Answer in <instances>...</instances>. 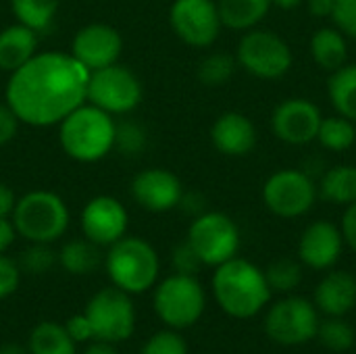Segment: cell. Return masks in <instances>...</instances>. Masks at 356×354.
Returning <instances> with one entry per match:
<instances>
[{
	"label": "cell",
	"instance_id": "6da1fadb",
	"mask_svg": "<svg viewBox=\"0 0 356 354\" xmlns=\"http://www.w3.org/2000/svg\"><path fill=\"white\" fill-rule=\"evenodd\" d=\"M90 71L63 50L35 52L23 67L8 73L4 100L29 127H54L86 102Z\"/></svg>",
	"mask_w": 356,
	"mask_h": 354
},
{
	"label": "cell",
	"instance_id": "7a4b0ae2",
	"mask_svg": "<svg viewBox=\"0 0 356 354\" xmlns=\"http://www.w3.org/2000/svg\"><path fill=\"white\" fill-rule=\"evenodd\" d=\"M211 288L219 309L234 319L257 317L273 294L265 271L242 257H234L215 267Z\"/></svg>",
	"mask_w": 356,
	"mask_h": 354
},
{
	"label": "cell",
	"instance_id": "3957f363",
	"mask_svg": "<svg viewBox=\"0 0 356 354\" xmlns=\"http://www.w3.org/2000/svg\"><path fill=\"white\" fill-rule=\"evenodd\" d=\"M56 127L60 150L75 163L92 165L115 150L117 119L90 102L71 111Z\"/></svg>",
	"mask_w": 356,
	"mask_h": 354
},
{
	"label": "cell",
	"instance_id": "277c9868",
	"mask_svg": "<svg viewBox=\"0 0 356 354\" xmlns=\"http://www.w3.org/2000/svg\"><path fill=\"white\" fill-rule=\"evenodd\" d=\"M111 286L129 296L152 290L161 275V259L156 248L140 236H123L106 248L102 259Z\"/></svg>",
	"mask_w": 356,
	"mask_h": 354
},
{
	"label": "cell",
	"instance_id": "5b68a950",
	"mask_svg": "<svg viewBox=\"0 0 356 354\" xmlns=\"http://www.w3.org/2000/svg\"><path fill=\"white\" fill-rule=\"evenodd\" d=\"M10 221L27 242L54 244L58 242L71 223V213L60 194L52 190H31L17 198Z\"/></svg>",
	"mask_w": 356,
	"mask_h": 354
},
{
	"label": "cell",
	"instance_id": "8992f818",
	"mask_svg": "<svg viewBox=\"0 0 356 354\" xmlns=\"http://www.w3.org/2000/svg\"><path fill=\"white\" fill-rule=\"evenodd\" d=\"M152 307L163 325L171 330H188L202 317L207 309V292L196 275L171 273L156 282Z\"/></svg>",
	"mask_w": 356,
	"mask_h": 354
},
{
	"label": "cell",
	"instance_id": "52a82bcc",
	"mask_svg": "<svg viewBox=\"0 0 356 354\" xmlns=\"http://www.w3.org/2000/svg\"><path fill=\"white\" fill-rule=\"evenodd\" d=\"M142 98H144L142 81L129 67L115 63L90 71L86 102L102 108L115 119L134 113L142 104Z\"/></svg>",
	"mask_w": 356,
	"mask_h": 354
},
{
	"label": "cell",
	"instance_id": "ba28073f",
	"mask_svg": "<svg viewBox=\"0 0 356 354\" xmlns=\"http://www.w3.org/2000/svg\"><path fill=\"white\" fill-rule=\"evenodd\" d=\"M238 67L259 79H280L294 63L288 42L275 31L252 27L244 31L236 48Z\"/></svg>",
	"mask_w": 356,
	"mask_h": 354
},
{
	"label": "cell",
	"instance_id": "9c48e42d",
	"mask_svg": "<svg viewBox=\"0 0 356 354\" xmlns=\"http://www.w3.org/2000/svg\"><path fill=\"white\" fill-rule=\"evenodd\" d=\"M186 240L196 250L204 267H219L221 263L238 257L242 236L229 215L221 211H204L192 219Z\"/></svg>",
	"mask_w": 356,
	"mask_h": 354
},
{
	"label": "cell",
	"instance_id": "30bf717a",
	"mask_svg": "<svg viewBox=\"0 0 356 354\" xmlns=\"http://www.w3.org/2000/svg\"><path fill=\"white\" fill-rule=\"evenodd\" d=\"M86 317L92 323L94 340H102L108 344L125 342L136 332V305L131 296L115 286L98 290L83 309Z\"/></svg>",
	"mask_w": 356,
	"mask_h": 354
},
{
	"label": "cell",
	"instance_id": "8fae6325",
	"mask_svg": "<svg viewBox=\"0 0 356 354\" xmlns=\"http://www.w3.org/2000/svg\"><path fill=\"white\" fill-rule=\"evenodd\" d=\"M263 328L280 346H302L317 336L319 311L302 296H286L269 307Z\"/></svg>",
	"mask_w": 356,
	"mask_h": 354
},
{
	"label": "cell",
	"instance_id": "7c38bea8",
	"mask_svg": "<svg viewBox=\"0 0 356 354\" xmlns=\"http://www.w3.org/2000/svg\"><path fill=\"white\" fill-rule=\"evenodd\" d=\"M317 182L302 169H280L263 184V202L282 219L307 215L317 202Z\"/></svg>",
	"mask_w": 356,
	"mask_h": 354
},
{
	"label": "cell",
	"instance_id": "4fadbf2b",
	"mask_svg": "<svg viewBox=\"0 0 356 354\" xmlns=\"http://www.w3.org/2000/svg\"><path fill=\"white\" fill-rule=\"evenodd\" d=\"M173 33L192 48H209L221 33L217 0H173L169 8Z\"/></svg>",
	"mask_w": 356,
	"mask_h": 354
},
{
	"label": "cell",
	"instance_id": "5bb4252c",
	"mask_svg": "<svg viewBox=\"0 0 356 354\" xmlns=\"http://www.w3.org/2000/svg\"><path fill=\"white\" fill-rule=\"evenodd\" d=\"M79 227L83 238L100 248H108L127 236L129 215L121 200L111 194H98L83 204L79 213Z\"/></svg>",
	"mask_w": 356,
	"mask_h": 354
},
{
	"label": "cell",
	"instance_id": "9a60e30c",
	"mask_svg": "<svg viewBox=\"0 0 356 354\" xmlns=\"http://www.w3.org/2000/svg\"><path fill=\"white\" fill-rule=\"evenodd\" d=\"M321 111L313 100L286 98L271 113V131L277 140L290 146H307L317 140Z\"/></svg>",
	"mask_w": 356,
	"mask_h": 354
},
{
	"label": "cell",
	"instance_id": "2e32d148",
	"mask_svg": "<svg viewBox=\"0 0 356 354\" xmlns=\"http://www.w3.org/2000/svg\"><path fill=\"white\" fill-rule=\"evenodd\" d=\"M69 52L88 71H96L119 63L123 52V38L117 27L94 21L75 31Z\"/></svg>",
	"mask_w": 356,
	"mask_h": 354
},
{
	"label": "cell",
	"instance_id": "e0dca14e",
	"mask_svg": "<svg viewBox=\"0 0 356 354\" xmlns=\"http://www.w3.org/2000/svg\"><path fill=\"white\" fill-rule=\"evenodd\" d=\"M129 194L140 209L148 213H167L177 209L184 184L165 167H148L134 175L129 182Z\"/></svg>",
	"mask_w": 356,
	"mask_h": 354
},
{
	"label": "cell",
	"instance_id": "ac0fdd59",
	"mask_svg": "<svg viewBox=\"0 0 356 354\" xmlns=\"http://www.w3.org/2000/svg\"><path fill=\"white\" fill-rule=\"evenodd\" d=\"M344 250V238L336 223L313 221L298 240V261L315 271L332 269Z\"/></svg>",
	"mask_w": 356,
	"mask_h": 354
},
{
	"label": "cell",
	"instance_id": "d6986e66",
	"mask_svg": "<svg viewBox=\"0 0 356 354\" xmlns=\"http://www.w3.org/2000/svg\"><path fill=\"white\" fill-rule=\"evenodd\" d=\"M211 142L223 156H246L254 150L259 136L254 123L238 111L219 115L211 127Z\"/></svg>",
	"mask_w": 356,
	"mask_h": 354
},
{
	"label": "cell",
	"instance_id": "ffe728a7",
	"mask_svg": "<svg viewBox=\"0 0 356 354\" xmlns=\"http://www.w3.org/2000/svg\"><path fill=\"white\" fill-rule=\"evenodd\" d=\"M313 305L327 317H346L356 307V275L344 269L330 271L317 284Z\"/></svg>",
	"mask_w": 356,
	"mask_h": 354
},
{
	"label": "cell",
	"instance_id": "44dd1931",
	"mask_svg": "<svg viewBox=\"0 0 356 354\" xmlns=\"http://www.w3.org/2000/svg\"><path fill=\"white\" fill-rule=\"evenodd\" d=\"M38 35L23 23H13L0 29V71L13 73L38 52Z\"/></svg>",
	"mask_w": 356,
	"mask_h": 354
},
{
	"label": "cell",
	"instance_id": "7402d4cb",
	"mask_svg": "<svg viewBox=\"0 0 356 354\" xmlns=\"http://www.w3.org/2000/svg\"><path fill=\"white\" fill-rule=\"evenodd\" d=\"M317 196L336 207L356 202V165H334L317 179Z\"/></svg>",
	"mask_w": 356,
	"mask_h": 354
},
{
	"label": "cell",
	"instance_id": "603a6c76",
	"mask_svg": "<svg viewBox=\"0 0 356 354\" xmlns=\"http://www.w3.org/2000/svg\"><path fill=\"white\" fill-rule=\"evenodd\" d=\"M309 50H311L315 65L327 73L346 65V56H348L346 35L336 27H319L311 35Z\"/></svg>",
	"mask_w": 356,
	"mask_h": 354
},
{
	"label": "cell",
	"instance_id": "cb8c5ba5",
	"mask_svg": "<svg viewBox=\"0 0 356 354\" xmlns=\"http://www.w3.org/2000/svg\"><path fill=\"white\" fill-rule=\"evenodd\" d=\"M271 6V0H217L223 27L234 31H248L259 27Z\"/></svg>",
	"mask_w": 356,
	"mask_h": 354
},
{
	"label": "cell",
	"instance_id": "d4e9b609",
	"mask_svg": "<svg viewBox=\"0 0 356 354\" xmlns=\"http://www.w3.org/2000/svg\"><path fill=\"white\" fill-rule=\"evenodd\" d=\"M56 257H58V267L71 275H90L102 263L100 246H96L88 238H75L65 242L56 250Z\"/></svg>",
	"mask_w": 356,
	"mask_h": 354
},
{
	"label": "cell",
	"instance_id": "484cf974",
	"mask_svg": "<svg viewBox=\"0 0 356 354\" xmlns=\"http://www.w3.org/2000/svg\"><path fill=\"white\" fill-rule=\"evenodd\" d=\"M29 354H77V344L71 340L63 323L40 321L27 338Z\"/></svg>",
	"mask_w": 356,
	"mask_h": 354
},
{
	"label": "cell",
	"instance_id": "4316f807",
	"mask_svg": "<svg viewBox=\"0 0 356 354\" xmlns=\"http://www.w3.org/2000/svg\"><path fill=\"white\" fill-rule=\"evenodd\" d=\"M327 96L338 115L356 123V65H342L330 73Z\"/></svg>",
	"mask_w": 356,
	"mask_h": 354
},
{
	"label": "cell",
	"instance_id": "83f0119b",
	"mask_svg": "<svg viewBox=\"0 0 356 354\" xmlns=\"http://www.w3.org/2000/svg\"><path fill=\"white\" fill-rule=\"evenodd\" d=\"M58 6L60 0H10L15 21L27 25L35 33H44L54 25Z\"/></svg>",
	"mask_w": 356,
	"mask_h": 354
},
{
	"label": "cell",
	"instance_id": "f1b7e54d",
	"mask_svg": "<svg viewBox=\"0 0 356 354\" xmlns=\"http://www.w3.org/2000/svg\"><path fill=\"white\" fill-rule=\"evenodd\" d=\"M315 142H319L321 148L332 152H344L348 148H355L356 123L338 113L332 117H323Z\"/></svg>",
	"mask_w": 356,
	"mask_h": 354
},
{
	"label": "cell",
	"instance_id": "f546056e",
	"mask_svg": "<svg viewBox=\"0 0 356 354\" xmlns=\"http://www.w3.org/2000/svg\"><path fill=\"white\" fill-rule=\"evenodd\" d=\"M236 69H238L236 54L217 50V52L204 54L200 58V63L196 67V75H198V81L202 86L219 88V86H225L234 77Z\"/></svg>",
	"mask_w": 356,
	"mask_h": 354
},
{
	"label": "cell",
	"instance_id": "4dcf8cb0",
	"mask_svg": "<svg viewBox=\"0 0 356 354\" xmlns=\"http://www.w3.org/2000/svg\"><path fill=\"white\" fill-rule=\"evenodd\" d=\"M315 338L332 353H346L355 346L356 332L344 317H327L325 321H319Z\"/></svg>",
	"mask_w": 356,
	"mask_h": 354
},
{
	"label": "cell",
	"instance_id": "1f68e13d",
	"mask_svg": "<svg viewBox=\"0 0 356 354\" xmlns=\"http://www.w3.org/2000/svg\"><path fill=\"white\" fill-rule=\"evenodd\" d=\"M265 277H267L271 292L290 294L302 282V263L288 259V257H282V259L269 263V267L265 269Z\"/></svg>",
	"mask_w": 356,
	"mask_h": 354
},
{
	"label": "cell",
	"instance_id": "d6a6232c",
	"mask_svg": "<svg viewBox=\"0 0 356 354\" xmlns=\"http://www.w3.org/2000/svg\"><path fill=\"white\" fill-rule=\"evenodd\" d=\"M148 146V131L140 121L121 119L115 129V150L127 159L140 156Z\"/></svg>",
	"mask_w": 356,
	"mask_h": 354
},
{
	"label": "cell",
	"instance_id": "836d02e7",
	"mask_svg": "<svg viewBox=\"0 0 356 354\" xmlns=\"http://www.w3.org/2000/svg\"><path fill=\"white\" fill-rule=\"evenodd\" d=\"M17 265H19L21 273H27V275H44L52 267L58 265V257H56V250L52 248V244L29 242V246L21 252Z\"/></svg>",
	"mask_w": 356,
	"mask_h": 354
},
{
	"label": "cell",
	"instance_id": "e575fe53",
	"mask_svg": "<svg viewBox=\"0 0 356 354\" xmlns=\"http://www.w3.org/2000/svg\"><path fill=\"white\" fill-rule=\"evenodd\" d=\"M140 354H188V344L177 330L167 328L152 334L144 342Z\"/></svg>",
	"mask_w": 356,
	"mask_h": 354
},
{
	"label": "cell",
	"instance_id": "d590c367",
	"mask_svg": "<svg viewBox=\"0 0 356 354\" xmlns=\"http://www.w3.org/2000/svg\"><path fill=\"white\" fill-rule=\"evenodd\" d=\"M171 267L173 273H181V275H198V271L204 267L202 261L198 259L196 250L190 246L188 240L179 242L173 250H171Z\"/></svg>",
	"mask_w": 356,
	"mask_h": 354
},
{
	"label": "cell",
	"instance_id": "8d00e7d4",
	"mask_svg": "<svg viewBox=\"0 0 356 354\" xmlns=\"http://www.w3.org/2000/svg\"><path fill=\"white\" fill-rule=\"evenodd\" d=\"M330 19L346 38L356 40V0H334Z\"/></svg>",
	"mask_w": 356,
	"mask_h": 354
},
{
	"label": "cell",
	"instance_id": "74e56055",
	"mask_svg": "<svg viewBox=\"0 0 356 354\" xmlns=\"http://www.w3.org/2000/svg\"><path fill=\"white\" fill-rule=\"evenodd\" d=\"M21 284V269L15 259L0 255V300L10 298Z\"/></svg>",
	"mask_w": 356,
	"mask_h": 354
},
{
	"label": "cell",
	"instance_id": "f35d334b",
	"mask_svg": "<svg viewBox=\"0 0 356 354\" xmlns=\"http://www.w3.org/2000/svg\"><path fill=\"white\" fill-rule=\"evenodd\" d=\"M63 325L75 344H88L94 340V330H92V323L86 317V313H77V315L69 317Z\"/></svg>",
	"mask_w": 356,
	"mask_h": 354
},
{
	"label": "cell",
	"instance_id": "ab89813d",
	"mask_svg": "<svg viewBox=\"0 0 356 354\" xmlns=\"http://www.w3.org/2000/svg\"><path fill=\"white\" fill-rule=\"evenodd\" d=\"M19 125H21V121L17 119L13 108L6 104V100H2L0 102V146H6L8 142H13L17 138Z\"/></svg>",
	"mask_w": 356,
	"mask_h": 354
},
{
	"label": "cell",
	"instance_id": "60d3db41",
	"mask_svg": "<svg viewBox=\"0 0 356 354\" xmlns=\"http://www.w3.org/2000/svg\"><path fill=\"white\" fill-rule=\"evenodd\" d=\"M177 209H179L184 215H188L190 219H194V217L202 215L204 211H209V209H207V198H204L200 192H186V190H184V194H181V200H179Z\"/></svg>",
	"mask_w": 356,
	"mask_h": 354
},
{
	"label": "cell",
	"instance_id": "b9f144b4",
	"mask_svg": "<svg viewBox=\"0 0 356 354\" xmlns=\"http://www.w3.org/2000/svg\"><path fill=\"white\" fill-rule=\"evenodd\" d=\"M340 232L344 238V244L356 252V202L348 204L344 215H342V223H340Z\"/></svg>",
	"mask_w": 356,
	"mask_h": 354
},
{
	"label": "cell",
	"instance_id": "7bdbcfd3",
	"mask_svg": "<svg viewBox=\"0 0 356 354\" xmlns=\"http://www.w3.org/2000/svg\"><path fill=\"white\" fill-rule=\"evenodd\" d=\"M17 230L10 221V217H0V255H6V250L15 244Z\"/></svg>",
	"mask_w": 356,
	"mask_h": 354
},
{
	"label": "cell",
	"instance_id": "ee69618b",
	"mask_svg": "<svg viewBox=\"0 0 356 354\" xmlns=\"http://www.w3.org/2000/svg\"><path fill=\"white\" fill-rule=\"evenodd\" d=\"M15 202H17V196H15L13 188L8 184L0 182V217H10Z\"/></svg>",
	"mask_w": 356,
	"mask_h": 354
},
{
	"label": "cell",
	"instance_id": "f6af8a7d",
	"mask_svg": "<svg viewBox=\"0 0 356 354\" xmlns=\"http://www.w3.org/2000/svg\"><path fill=\"white\" fill-rule=\"evenodd\" d=\"M309 13L317 19H325L332 15V8H334V0H307L305 2Z\"/></svg>",
	"mask_w": 356,
	"mask_h": 354
},
{
	"label": "cell",
	"instance_id": "bcb514c9",
	"mask_svg": "<svg viewBox=\"0 0 356 354\" xmlns=\"http://www.w3.org/2000/svg\"><path fill=\"white\" fill-rule=\"evenodd\" d=\"M81 354H121L115 344H108V342H102V340H92L88 342V346L83 348Z\"/></svg>",
	"mask_w": 356,
	"mask_h": 354
},
{
	"label": "cell",
	"instance_id": "7dc6e473",
	"mask_svg": "<svg viewBox=\"0 0 356 354\" xmlns=\"http://www.w3.org/2000/svg\"><path fill=\"white\" fill-rule=\"evenodd\" d=\"M305 2L307 0H271V4L277 6V8H282V10H294V8L302 6Z\"/></svg>",
	"mask_w": 356,
	"mask_h": 354
},
{
	"label": "cell",
	"instance_id": "c3c4849f",
	"mask_svg": "<svg viewBox=\"0 0 356 354\" xmlns=\"http://www.w3.org/2000/svg\"><path fill=\"white\" fill-rule=\"evenodd\" d=\"M0 354H29V353H27V346L23 348V346H19V344H15V342H6V344H2V346H0Z\"/></svg>",
	"mask_w": 356,
	"mask_h": 354
},
{
	"label": "cell",
	"instance_id": "681fc988",
	"mask_svg": "<svg viewBox=\"0 0 356 354\" xmlns=\"http://www.w3.org/2000/svg\"><path fill=\"white\" fill-rule=\"evenodd\" d=\"M355 148H356V144H355Z\"/></svg>",
	"mask_w": 356,
	"mask_h": 354
}]
</instances>
